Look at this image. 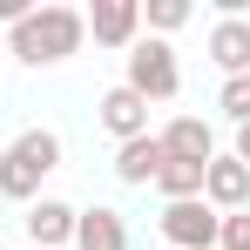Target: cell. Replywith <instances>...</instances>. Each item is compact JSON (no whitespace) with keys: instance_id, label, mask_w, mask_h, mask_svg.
<instances>
[{"instance_id":"cell-16","label":"cell","mask_w":250,"mask_h":250,"mask_svg":"<svg viewBox=\"0 0 250 250\" xmlns=\"http://www.w3.org/2000/svg\"><path fill=\"white\" fill-rule=\"evenodd\" d=\"M216 250H250V209H230L216 223Z\"/></svg>"},{"instance_id":"cell-14","label":"cell","mask_w":250,"mask_h":250,"mask_svg":"<svg viewBox=\"0 0 250 250\" xmlns=\"http://www.w3.org/2000/svg\"><path fill=\"white\" fill-rule=\"evenodd\" d=\"M142 27H149L156 41H169L176 27H189V0H149V7H142Z\"/></svg>"},{"instance_id":"cell-8","label":"cell","mask_w":250,"mask_h":250,"mask_svg":"<svg viewBox=\"0 0 250 250\" xmlns=\"http://www.w3.org/2000/svg\"><path fill=\"white\" fill-rule=\"evenodd\" d=\"M203 203L216 209V216L250 209V169L237 163V156H209V169H203Z\"/></svg>"},{"instance_id":"cell-4","label":"cell","mask_w":250,"mask_h":250,"mask_svg":"<svg viewBox=\"0 0 250 250\" xmlns=\"http://www.w3.org/2000/svg\"><path fill=\"white\" fill-rule=\"evenodd\" d=\"M216 209L203 203V196H189V203H163V216H156V230H163L169 250H216Z\"/></svg>"},{"instance_id":"cell-17","label":"cell","mask_w":250,"mask_h":250,"mask_svg":"<svg viewBox=\"0 0 250 250\" xmlns=\"http://www.w3.org/2000/svg\"><path fill=\"white\" fill-rule=\"evenodd\" d=\"M230 156H237V163L250 169V122H237V149H230Z\"/></svg>"},{"instance_id":"cell-7","label":"cell","mask_w":250,"mask_h":250,"mask_svg":"<svg viewBox=\"0 0 250 250\" xmlns=\"http://www.w3.org/2000/svg\"><path fill=\"white\" fill-rule=\"evenodd\" d=\"M75 216H82V209H75V203H61V196H34L21 223H27L34 250H68V244H75Z\"/></svg>"},{"instance_id":"cell-5","label":"cell","mask_w":250,"mask_h":250,"mask_svg":"<svg viewBox=\"0 0 250 250\" xmlns=\"http://www.w3.org/2000/svg\"><path fill=\"white\" fill-rule=\"evenodd\" d=\"M82 21H88V34H95V47H122L128 54V47L142 41V0H95Z\"/></svg>"},{"instance_id":"cell-12","label":"cell","mask_w":250,"mask_h":250,"mask_svg":"<svg viewBox=\"0 0 250 250\" xmlns=\"http://www.w3.org/2000/svg\"><path fill=\"white\" fill-rule=\"evenodd\" d=\"M209 61L223 68V82L250 75V21H216L209 27Z\"/></svg>"},{"instance_id":"cell-15","label":"cell","mask_w":250,"mask_h":250,"mask_svg":"<svg viewBox=\"0 0 250 250\" xmlns=\"http://www.w3.org/2000/svg\"><path fill=\"white\" fill-rule=\"evenodd\" d=\"M216 108H223L230 122H250V75H237V82H223V95H216Z\"/></svg>"},{"instance_id":"cell-6","label":"cell","mask_w":250,"mask_h":250,"mask_svg":"<svg viewBox=\"0 0 250 250\" xmlns=\"http://www.w3.org/2000/svg\"><path fill=\"white\" fill-rule=\"evenodd\" d=\"M156 142H163L169 163H203L209 169V156H216V128H209L203 115H176V122H163Z\"/></svg>"},{"instance_id":"cell-18","label":"cell","mask_w":250,"mask_h":250,"mask_svg":"<svg viewBox=\"0 0 250 250\" xmlns=\"http://www.w3.org/2000/svg\"><path fill=\"white\" fill-rule=\"evenodd\" d=\"M0 250H7V244H0Z\"/></svg>"},{"instance_id":"cell-11","label":"cell","mask_w":250,"mask_h":250,"mask_svg":"<svg viewBox=\"0 0 250 250\" xmlns=\"http://www.w3.org/2000/svg\"><path fill=\"white\" fill-rule=\"evenodd\" d=\"M163 142H156V135H135V142H115V176H122L128 189H149V183H156V176H163Z\"/></svg>"},{"instance_id":"cell-2","label":"cell","mask_w":250,"mask_h":250,"mask_svg":"<svg viewBox=\"0 0 250 250\" xmlns=\"http://www.w3.org/2000/svg\"><path fill=\"white\" fill-rule=\"evenodd\" d=\"M54 169H61V135L54 128H21L0 149V196L7 203H34Z\"/></svg>"},{"instance_id":"cell-1","label":"cell","mask_w":250,"mask_h":250,"mask_svg":"<svg viewBox=\"0 0 250 250\" xmlns=\"http://www.w3.org/2000/svg\"><path fill=\"white\" fill-rule=\"evenodd\" d=\"M82 41H88L82 7H61V0H47L21 27H7V54H14L21 68H61L68 54H82Z\"/></svg>"},{"instance_id":"cell-3","label":"cell","mask_w":250,"mask_h":250,"mask_svg":"<svg viewBox=\"0 0 250 250\" xmlns=\"http://www.w3.org/2000/svg\"><path fill=\"white\" fill-rule=\"evenodd\" d=\"M122 88H135L142 102H176L183 95V68H176V47L142 34V41L122 54Z\"/></svg>"},{"instance_id":"cell-9","label":"cell","mask_w":250,"mask_h":250,"mask_svg":"<svg viewBox=\"0 0 250 250\" xmlns=\"http://www.w3.org/2000/svg\"><path fill=\"white\" fill-rule=\"evenodd\" d=\"M95 122L108 128L115 142H135V135H149V102H142L135 88H122V82H115L102 102H95Z\"/></svg>"},{"instance_id":"cell-10","label":"cell","mask_w":250,"mask_h":250,"mask_svg":"<svg viewBox=\"0 0 250 250\" xmlns=\"http://www.w3.org/2000/svg\"><path fill=\"white\" fill-rule=\"evenodd\" d=\"M68 250H128V223H122V209H108V203H95L75 216V244Z\"/></svg>"},{"instance_id":"cell-13","label":"cell","mask_w":250,"mask_h":250,"mask_svg":"<svg viewBox=\"0 0 250 250\" xmlns=\"http://www.w3.org/2000/svg\"><path fill=\"white\" fill-rule=\"evenodd\" d=\"M156 189H163V203H189V196H203V163H163Z\"/></svg>"}]
</instances>
